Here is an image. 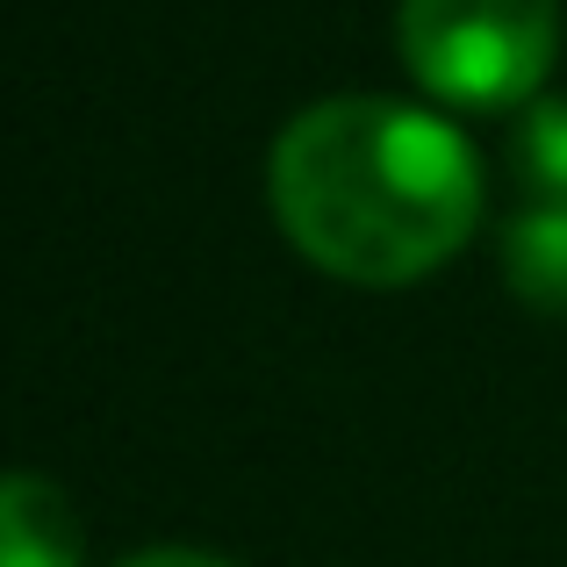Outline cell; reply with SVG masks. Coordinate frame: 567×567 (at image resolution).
Segmentation results:
<instances>
[{
	"instance_id": "cell-1",
	"label": "cell",
	"mask_w": 567,
	"mask_h": 567,
	"mask_svg": "<svg viewBox=\"0 0 567 567\" xmlns=\"http://www.w3.org/2000/svg\"><path fill=\"white\" fill-rule=\"evenodd\" d=\"M266 194L302 259L402 288L445 266L482 216V158L445 115L395 94H331L274 137Z\"/></svg>"
},
{
	"instance_id": "cell-2",
	"label": "cell",
	"mask_w": 567,
	"mask_h": 567,
	"mask_svg": "<svg viewBox=\"0 0 567 567\" xmlns=\"http://www.w3.org/2000/svg\"><path fill=\"white\" fill-rule=\"evenodd\" d=\"M395 43L416 80L460 109H532L560 51V0H402Z\"/></svg>"
},
{
	"instance_id": "cell-3",
	"label": "cell",
	"mask_w": 567,
	"mask_h": 567,
	"mask_svg": "<svg viewBox=\"0 0 567 567\" xmlns=\"http://www.w3.org/2000/svg\"><path fill=\"white\" fill-rule=\"evenodd\" d=\"M0 567H80V511L43 474H0Z\"/></svg>"
},
{
	"instance_id": "cell-4",
	"label": "cell",
	"mask_w": 567,
	"mask_h": 567,
	"mask_svg": "<svg viewBox=\"0 0 567 567\" xmlns=\"http://www.w3.org/2000/svg\"><path fill=\"white\" fill-rule=\"evenodd\" d=\"M503 280H511L517 302L567 317V208L539 202L503 230Z\"/></svg>"
},
{
	"instance_id": "cell-5",
	"label": "cell",
	"mask_w": 567,
	"mask_h": 567,
	"mask_svg": "<svg viewBox=\"0 0 567 567\" xmlns=\"http://www.w3.org/2000/svg\"><path fill=\"white\" fill-rule=\"evenodd\" d=\"M511 166L525 173V187L539 194L546 208H567V101L546 94L517 115L511 130Z\"/></svg>"
},
{
	"instance_id": "cell-6",
	"label": "cell",
	"mask_w": 567,
	"mask_h": 567,
	"mask_svg": "<svg viewBox=\"0 0 567 567\" xmlns=\"http://www.w3.org/2000/svg\"><path fill=\"white\" fill-rule=\"evenodd\" d=\"M115 567H237V560L202 554V546H144V554H130V560H115Z\"/></svg>"
}]
</instances>
